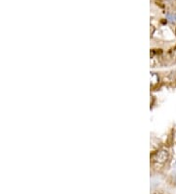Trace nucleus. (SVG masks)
Wrapping results in <instances>:
<instances>
[{
  "label": "nucleus",
  "instance_id": "nucleus-1",
  "mask_svg": "<svg viewBox=\"0 0 176 194\" xmlns=\"http://www.w3.org/2000/svg\"><path fill=\"white\" fill-rule=\"evenodd\" d=\"M169 157V154L166 150H160V152H158L155 156V161L158 162V163H164Z\"/></svg>",
  "mask_w": 176,
  "mask_h": 194
},
{
  "label": "nucleus",
  "instance_id": "nucleus-2",
  "mask_svg": "<svg viewBox=\"0 0 176 194\" xmlns=\"http://www.w3.org/2000/svg\"><path fill=\"white\" fill-rule=\"evenodd\" d=\"M166 21L172 25H176V14L175 13H166L165 15Z\"/></svg>",
  "mask_w": 176,
  "mask_h": 194
},
{
  "label": "nucleus",
  "instance_id": "nucleus-3",
  "mask_svg": "<svg viewBox=\"0 0 176 194\" xmlns=\"http://www.w3.org/2000/svg\"><path fill=\"white\" fill-rule=\"evenodd\" d=\"M175 166H176V161H175Z\"/></svg>",
  "mask_w": 176,
  "mask_h": 194
}]
</instances>
